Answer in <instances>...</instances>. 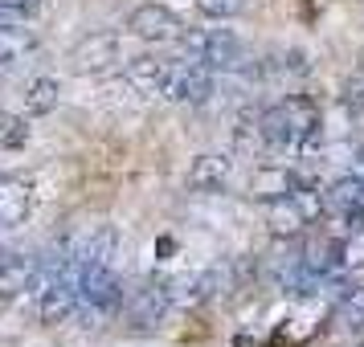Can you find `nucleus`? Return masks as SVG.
I'll return each mask as SVG.
<instances>
[{"mask_svg": "<svg viewBox=\"0 0 364 347\" xmlns=\"http://www.w3.org/2000/svg\"><path fill=\"white\" fill-rule=\"evenodd\" d=\"M181 45L188 53V62L213 70V74H233L246 62V41L233 29H188L181 37Z\"/></svg>", "mask_w": 364, "mask_h": 347, "instance_id": "nucleus-1", "label": "nucleus"}, {"mask_svg": "<svg viewBox=\"0 0 364 347\" xmlns=\"http://www.w3.org/2000/svg\"><path fill=\"white\" fill-rule=\"evenodd\" d=\"M123 302H127V294H123L119 270H111V265H90V262L78 270V319L102 323V319H111Z\"/></svg>", "mask_w": 364, "mask_h": 347, "instance_id": "nucleus-2", "label": "nucleus"}, {"mask_svg": "<svg viewBox=\"0 0 364 347\" xmlns=\"http://www.w3.org/2000/svg\"><path fill=\"white\" fill-rule=\"evenodd\" d=\"M323 209H328L323 192H315V188H287L282 197H274L266 204V225H270L274 237L287 241V237L303 233L307 225H315L323 216Z\"/></svg>", "mask_w": 364, "mask_h": 347, "instance_id": "nucleus-3", "label": "nucleus"}, {"mask_svg": "<svg viewBox=\"0 0 364 347\" xmlns=\"http://www.w3.org/2000/svg\"><path fill=\"white\" fill-rule=\"evenodd\" d=\"M41 274H46V258H37V253L17 249V246H0V294L33 298V290L41 286Z\"/></svg>", "mask_w": 364, "mask_h": 347, "instance_id": "nucleus-4", "label": "nucleus"}, {"mask_svg": "<svg viewBox=\"0 0 364 347\" xmlns=\"http://www.w3.org/2000/svg\"><path fill=\"white\" fill-rule=\"evenodd\" d=\"M217 94V74L197 66V62H172V78H168L164 102H181V106H205Z\"/></svg>", "mask_w": 364, "mask_h": 347, "instance_id": "nucleus-5", "label": "nucleus"}, {"mask_svg": "<svg viewBox=\"0 0 364 347\" xmlns=\"http://www.w3.org/2000/svg\"><path fill=\"white\" fill-rule=\"evenodd\" d=\"M127 29H132V37L148 41V45H172V41H181L188 33L184 21L172 9H164V4H139L127 17Z\"/></svg>", "mask_w": 364, "mask_h": 347, "instance_id": "nucleus-6", "label": "nucleus"}, {"mask_svg": "<svg viewBox=\"0 0 364 347\" xmlns=\"http://www.w3.org/2000/svg\"><path fill=\"white\" fill-rule=\"evenodd\" d=\"M123 62V37L111 33V29H99V33H86L78 45H74V70L78 74H107Z\"/></svg>", "mask_w": 364, "mask_h": 347, "instance_id": "nucleus-7", "label": "nucleus"}, {"mask_svg": "<svg viewBox=\"0 0 364 347\" xmlns=\"http://www.w3.org/2000/svg\"><path fill=\"white\" fill-rule=\"evenodd\" d=\"M233 172H237L233 151H205V155H197V160L188 164L184 184H188L193 192H221V188H230Z\"/></svg>", "mask_w": 364, "mask_h": 347, "instance_id": "nucleus-8", "label": "nucleus"}, {"mask_svg": "<svg viewBox=\"0 0 364 347\" xmlns=\"http://www.w3.org/2000/svg\"><path fill=\"white\" fill-rule=\"evenodd\" d=\"M172 311V294H168V278H151L144 282L132 298H127V314H132V327H156L164 323V314Z\"/></svg>", "mask_w": 364, "mask_h": 347, "instance_id": "nucleus-9", "label": "nucleus"}, {"mask_svg": "<svg viewBox=\"0 0 364 347\" xmlns=\"http://www.w3.org/2000/svg\"><path fill=\"white\" fill-rule=\"evenodd\" d=\"M168 78H172V62L168 57H132L123 70V82L144 99H164Z\"/></svg>", "mask_w": 364, "mask_h": 347, "instance_id": "nucleus-10", "label": "nucleus"}, {"mask_svg": "<svg viewBox=\"0 0 364 347\" xmlns=\"http://www.w3.org/2000/svg\"><path fill=\"white\" fill-rule=\"evenodd\" d=\"M217 290H221V270H193V274L168 278L172 307H197V302H205V298H213Z\"/></svg>", "mask_w": 364, "mask_h": 347, "instance_id": "nucleus-11", "label": "nucleus"}, {"mask_svg": "<svg viewBox=\"0 0 364 347\" xmlns=\"http://www.w3.org/2000/svg\"><path fill=\"white\" fill-rule=\"evenodd\" d=\"M37 53V33L29 25H0V74L21 70Z\"/></svg>", "mask_w": 364, "mask_h": 347, "instance_id": "nucleus-12", "label": "nucleus"}, {"mask_svg": "<svg viewBox=\"0 0 364 347\" xmlns=\"http://www.w3.org/2000/svg\"><path fill=\"white\" fill-rule=\"evenodd\" d=\"M33 213V188L25 180H0V229H13Z\"/></svg>", "mask_w": 364, "mask_h": 347, "instance_id": "nucleus-13", "label": "nucleus"}, {"mask_svg": "<svg viewBox=\"0 0 364 347\" xmlns=\"http://www.w3.org/2000/svg\"><path fill=\"white\" fill-rule=\"evenodd\" d=\"M58 102H62V82L50 78V74H37L25 82V111L29 115H50L58 111Z\"/></svg>", "mask_w": 364, "mask_h": 347, "instance_id": "nucleus-14", "label": "nucleus"}, {"mask_svg": "<svg viewBox=\"0 0 364 347\" xmlns=\"http://www.w3.org/2000/svg\"><path fill=\"white\" fill-rule=\"evenodd\" d=\"M29 143V123L21 115H9V111H0V148L4 151H17Z\"/></svg>", "mask_w": 364, "mask_h": 347, "instance_id": "nucleus-15", "label": "nucleus"}, {"mask_svg": "<svg viewBox=\"0 0 364 347\" xmlns=\"http://www.w3.org/2000/svg\"><path fill=\"white\" fill-rule=\"evenodd\" d=\"M46 9V0H0V25H29Z\"/></svg>", "mask_w": 364, "mask_h": 347, "instance_id": "nucleus-16", "label": "nucleus"}, {"mask_svg": "<svg viewBox=\"0 0 364 347\" xmlns=\"http://www.w3.org/2000/svg\"><path fill=\"white\" fill-rule=\"evenodd\" d=\"M197 13L209 21H233L246 13V0H197Z\"/></svg>", "mask_w": 364, "mask_h": 347, "instance_id": "nucleus-17", "label": "nucleus"}, {"mask_svg": "<svg viewBox=\"0 0 364 347\" xmlns=\"http://www.w3.org/2000/svg\"><path fill=\"white\" fill-rule=\"evenodd\" d=\"M340 319H344L348 327L364 331V286L360 290H348V294L340 298Z\"/></svg>", "mask_w": 364, "mask_h": 347, "instance_id": "nucleus-18", "label": "nucleus"}, {"mask_svg": "<svg viewBox=\"0 0 364 347\" xmlns=\"http://www.w3.org/2000/svg\"><path fill=\"white\" fill-rule=\"evenodd\" d=\"M344 106L352 111V115H364V66L348 74V82H344Z\"/></svg>", "mask_w": 364, "mask_h": 347, "instance_id": "nucleus-19", "label": "nucleus"}, {"mask_svg": "<svg viewBox=\"0 0 364 347\" xmlns=\"http://www.w3.org/2000/svg\"><path fill=\"white\" fill-rule=\"evenodd\" d=\"M356 347H364V335H360V339H356Z\"/></svg>", "mask_w": 364, "mask_h": 347, "instance_id": "nucleus-20", "label": "nucleus"}]
</instances>
